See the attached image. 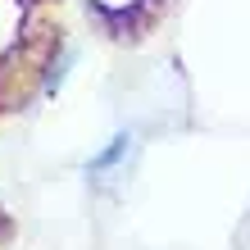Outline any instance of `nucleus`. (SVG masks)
I'll return each mask as SVG.
<instances>
[{"instance_id":"1","label":"nucleus","mask_w":250,"mask_h":250,"mask_svg":"<svg viewBox=\"0 0 250 250\" xmlns=\"http://www.w3.org/2000/svg\"><path fill=\"white\" fill-rule=\"evenodd\" d=\"M127 150H132V137L123 132V137H114V141H109V146H105V150H100V155H96V159H91V164H86V168H91L96 178H100V173H109V168H119Z\"/></svg>"}]
</instances>
